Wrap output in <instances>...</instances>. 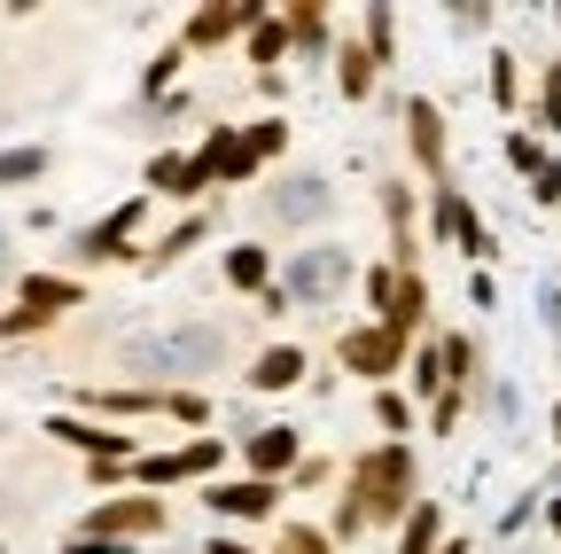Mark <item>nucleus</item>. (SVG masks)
Instances as JSON below:
<instances>
[{
    "mask_svg": "<svg viewBox=\"0 0 561 554\" xmlns=\"http://www.w3.org/2000/svg\"><path fill=\"white\" fill-rule=\"evenodd\" d=\"M421 500V476H413V445H367L351 461V493L335 508V539H359V531H398Z\"/></svg>",
    "mask_w": 561,
    "mask_h": 554,
    "instance_id": "obj_1",
    "label": "nucleus"
},
{
    "mask_svg": "<svg viewBox=\"0 0 561 554\" xmlns=\"http://www.w3.org/2000/svg\"><path fill=\"white\" fill-rule=\"evenodd\" d=\"M125 368L133 375H157V383H203L210 368H227V328L180 320V328H157V336H133L125 343Z\"/></svg>",
    "mask_w": 561,
    "mask_h": 554,
    "instance_id": "obj_2",
    "label": "nucleus"
},
{
    "mask_svg": "<svg viewBox=\"0 0 561 554\" xmlns=\"http://www.w3.org/2000/svg\"><path fill=\"white\" fill-rule=\"evenodd\" d=\"M405 343H413V336H398V328H382V320H359V328H343V336H335V360L359 375V383L382 391V383L405 368Z\"/></svg>",
    "mask_w": 561,
    "mask_h": 554,
    "instance_id": "obj_3",
    "label": "nucleus"
},
{
    "mask_svg": "<svg viewBox=\"0 0 561 554\" xmlns=\"http://www.w3.org/2000/svg\"><path fill=\"white\" fill-rule=\"evenodd\" d=\"M343 282H351V250H343V242H312V250H297L280 297H289V305H335Z\"/></svg>",
    "mask_w": 561,
    "mask_h": 554,
    "instance_id": "obj_4",
    "label": "nucleus"
},
{
    "mask_svg": "<svg viewBox=\"0 0 561 554\" xmlns=\"http://www.w3.org/2000/svg\"><path fill=\"white\" fill-rule=\"evenodd\" d=\"M157 531H164V500H157V493H125V500H102L79 539H117V546H133V539H157Z\"/></svg>",
    "mask_w": 561,
    "mask_h": 554,
    "instance_id": "obj_5",
    "label": "nucleus"
},
{
    "mask_svg": "<svg viewBox=\"0 0 561 554\" xmlns=\"http://www.w3.org/2000/svg\"><path fill=\"white\" fill-rule=\"evenodd\" d=\"M219 461H227V445H219V438H195V445H180V453H140V461H133V476H140V493H164V484L210 476Z\"/></svg>",
    "mask_w": 561,
    "mask_h": 554,
    "instance_id": "obj_6",
    "label": "nucleus"
},
{
    "mask_svg": "<svg viewBox=\"0 0 561 554\" xmlns=\"http://www.w3.org/2000/svg\"><path fill=\"white\" fill-rule=\"evenodd\" d=\"M250 24H257V0H210V9H195V16H187V32H180V55H210V47L242 39Z\"/></svg>",
    "mask_w": 561,
    "mask_h": 554,
    "instance_id": "obj_7",
    "label": "nucleus"
},
{
    "mask_svg": "<svg viewBox=\"0 0 561 554\" xmlns=\"http://www.w3.org/2000/svg\"><path fill=\"white\" fill-rule=\"evenodd\" d=\"M257 212H265L273 227H312V219L328 212V180H320V172H297V180H273V188L257 195Z\"/></svg>",
    "mask_w": 561,
    "mask_h": 554,
    "instance_id": "obj_8",
    "label": "nucleus"
},
{
    "mask_svg": "<svg viewBox=\"0 0 561 554\" xmlns=\"http://www.w3.org/2000/svg\"><path fill=\"white\" fill-rule=\"evenodd\" d=\"M242 461H250V476H257V484H280V476H297L305 438H297L289 422H265V430H250V438H242Z\"/></svg>",
    "mask_w": 561,
    "mask_h": 554,
    "instance_id": "obj_9",
    "label": "nucleus"
},
{
    "mask_svg": "<svg viewBox=\"0 0 561 554\" xmlns=\"http://www.w3.org/2000/svg\"><path fill=\"white\" fill-rule=\"evenodd\" d=\"M405 149H413L421 172L445 188V110H437L430 94H413V102H405Z\"/></svg>",
    "mask_w": 561,
    "mask_h": 554,
    "instance_id": "obj_10",
    "label": "nucleus"
},
{
    "mask_svg": "<svg viewBox=\"0 0 561 554\" xmlns=\"http://www.w3.org/2000/svg\"><path fill=\"white\" fill-rule=\"evenodd\" d=\"M210 516H227V523H265L280 508V484H257V476H227V484H210Z\"/></svg>",
    "mask_w": 561,
    "mask_h": 554,
    "instance_id": "obj_11",
    "label": "nucleus"
},
{
    "mask_svg": "<svg viewBox=\"0 0 561 554\" xmlns=\"http://www.w3.org/2000/svg\"><path fill=\"white\" fill-rule=\"evenodd\" d=\"M437 235H453V250H460V258H476V265H483L491 250H500V242L483 235V219H476V203H468V195H460L453 180L437 188Z\"/></svg>",
    "mask_w": 561,
    "mask_h": 554,
    "instance_id": "obj_12",
    "label": "nucleus"
},
{
    "mask_svg": "<svg viewBox=\"0 0 561 554\" xmlns=\"http://www.w3.org/2000/svg\"><path fill=\"white\" fill-rule=\"evenodd\" d=\"M47 438H62V445H79L87 461H140V445H133L125 430H102V422H79V414H55V422H47Z\"/></svg>",
    "mask_w": 561,
    "mask_h": 554,
    "instance_id": "obj_13",
    "label": "nucleus"
},
{
    "mask_svg": "<svg viewBox=\"0 0 561 554\" xmlns=\"http://www.w3.org/2000/svg\"><path fill=\"white\" fill-rule=\"evenodd\" d=\"M16 297H24L16 313H32L39 328H47V320H62L70 305H87V290L70 282V273H24V290H16Z\"/></svg>",
    "mask_w": 561,
    "mask_h": 554,
    "instance_id": "obj_14",
    "label": "nucleus"
},
{
    "mask_svg": "<svg viewBox=\"0 0 561 554\" xmlns=\"http://www.w3.org/2000/svg\"><path fill=\"white\" fill-rule=\"evenodd\" d=\"M133 235H140V195H133V203H117L110 219H94V227L79 235V258H125V250H133Z\"/></svg>",
    "mask_w": 561,
    "mask_h": 554,
    "instance_id": "obj_15",
    "label": "nucleus"
},
{
    "mask_svg": "<svg viewBox=\"0 0 561 554\" xmlns=\"http://www.w3.org/2000/svg\"><path fill=\"white\" fill-rule=\"evenodd\" d=\"M305 352H297V343H273V352H257V368H242L250 375V391H297L305 383Z\"/></svg>",
    "mask_w": 561,
    "mask_h": 554,
    "instance_id": "obj_16",
    "label": "nucleus"
},
{
    "mask_svg": "<svg viewBox=\"0 0 561 554\" xmlns=\"http://www.w3.org/2000/svg\"><path fill=\"white\" fill-rule=\"evenodd\" d=\"M421 320H430V282H421V265H398V297H390V313H382V328H398V336H413Z\"/></svg>",
    "mask_w": 561,
    "mask_h": 554,
    "instance_id": "obj_17",
    "label": "nucleus"
},
{
    "mask_svg": "<svg viewBox=\"0 0 561 554\" xmlns=\"http://www.w3.org/2000/svg\"><path fill=\"white\" fill-rule=\"evenodd\" d=\"M375 71H382V63L367 55V39H343V47H335V87H343V102H367V94H375Z\"/></svg>",
    "mask_w": 561,
    "mask_h": 554,
    "instance_id": "obj_18",
    "label": "nucleus"
},
{
    "mask_svg": "<svg viewBox=\"0 0 561 554\" xmlns=\"http://www.w3.org/2000/svg\"><path fill=\"white\" fill-rule=\"evenodd\" d=\"M437 546H445V508L413 500V516L398 523V554H437Z\"/></svg>",
    "mask_w": 561,
    "mask_h": 554,
    "instance_id": "obj_19",
    "label": "nucleus"
},
{
    "mask_svg": "<svg viewBox=\"0 0 561 554\" xmlns=\"http://www.w3.org/2000/svg\"><path fill=\"white\" fill-rule=\"evenodd\" d=\"M227 282H234L242 297H265V290H273V258H265V242H234V250H227Z\"/></svg>",
    "mask_w": 561,
    "mask_h": 554,
    "instance_id": "obj_20",
    "label": "nucleus"
},
{
    "mask_svg": "<svg viewBox=\"0 0 561 554\" xmlns=\"http://www.w3.org/2000/svg\"><path fill=\"white\" fill-rule=\"evenodd\" d=\"M280 24H289V55H328V9H320V0L280 9Z\"/></svg>",
    "mask_w": 561,
    "mask_h": 554,
    "instance_id": "obj_21",
    "label": "nucleus"
},
{
    "mask_svg": "<svg viewBox=\"0 0 561 554\" xmlns=\"http://www.w3.org/2000/svg\"><path fill=\"white\" fill-rule=\"evenodd\" d=\"M242 47H250V63H257V71H273V63L289 55V24H280L273 9H257V24L242 32Z\"/></svg>",
    "mask_w": 561,
    "mask_h": 554,
    "instance_id": "obj_22",
    "label": "nucleus"
},
{
    "mask_svg": "<svg viewBox=\"0 0 561 554\" xmlns=\"http://www.w3.org/2000/svg\"><path fill=\"white\" fill-rule=\"evenodd\" d=\"M149 188H164V195H203V172H195L180 149H164V157L149 165Z\"/></svg>",
    "mask_w": 561,
    "mask_h": 554,
    "instance_id": "obj_23",
    "label": "nucleus"
},
{
    "mask_svg": "<svg viewBox=\"0 0 561 554\" xmlns=\"http://www.w3.org/2000/svg\"><path fill=\"white\" fill-rule=\"evenodd\" d=\"M538 133H561V55H546V71H538V102H530Z\"/></svg>",
    "mask_w": 561,
    "mask_h": 554,
    "instance_id": "obj_24",
    "label": "nucleus"
},
{
    "mask_svg": "<svg viewBox=\"0 0 561 554\" xmlns=\"http://www.w3.org/2000/svg\"><path fill=\"white\" fill-rule=\"evenodd\" d=\"M359 39H367L375 63H390V47H398V9H382V0H375V9H359Z\"/></svg>",
    "mask_w": 561,
    "mask_h": 554,
    "instance_id": "obj_25",
    "label": "nucleus"
},
{
    "mask_svg": "<svg viewBox=\"0 0 561 554\" xmlns=\"http://www.w3.org/2000/svg\"><path fill=\"white\" fill-rule=\"evenodd\" d=\"M491 102H500L507 117L523 110V63H515L507 47H500V55H491Z\"/></svg>",
    "mask_w": 561,
    "mask_h": 554,
    "instance_id": "obj_26",
    "label": "nucleus"
},
{
    "mask_svg": "<svg viewBox=\"0 0 561 554\" xmlns=\"http://www.w3.org/2000/svg\"><path fill=\"white\" fill-rule=\"evenodd\" d=\"M437 352H445V391H468L476 383V343L468 336H437Z\"/></svg>",
    "mask_w": 561,
    "mask_h": 554,
    "instance_id": "obj_27",
    "label": "nucleus"
},
{
    "mask_svg": "<svg viewBox=\"0 0 561 554\" xmlns=\"http://www.w3.org/2000/svg\"><path fill=\"white\" fill-rule=\"evenodd\" d=\"M242 149H250V165L280 157V149H289V125H280V117H257V125H242Z\"/></svg>",
    "mask_w": 561,
    "mask_h": 554,
    "instance_id": "obj_28",
    "label": "nucleus"
},
{
    "mask_svg": "<svg viewBox=\"0 0 561 554\" xmlns=\"http://www.w3.org/2000/svg\"><path fill=\"white\" fill-rule=\"evenodd\" d=\"M375 430H390V445H405V430H413V406H405L390 383L375 391Z\"/></svg>",
    "mask_w": 561,
    "mask_h": 554,
    "instance_id": "obj_29",
    "label": "nucleus"
},
{
    "mask_svg": "<svg viewBox=\"0 0 561 554\" xmlns=\"http://www.w3.org/2000/svg\"><path fill=\"white\" fill-rule=\"evenodd\" d=\"M94 406L102 414H157V406H172V391H94Z\"/></svg>",
    "mask_w": 561,
    "mask_h": 554,
    "instance_id": "obj_30",
    "label": "nucleus"
},
{
    "mask_svg": "<svg viewBox=\"0 0 561 554\" xmlns=\"http://www.w3.org/2000/svg\"><path fill=\"white\" fill-rule=\"evenodd\" d=\"M405 368H413V391H421V398H437V391H445V352H437V336L421 343V352H413Z\"/></svg>",
    "mask_w": 561,
    "mask_h": 554,
    "instance_id": "obj_31",
    "label": "nucleus"
},
{
    "mask_svg": "<svg viewBox=\"0 0 561 554\" xmlns=\"http://www.w3.org/2000/svg\"><path fill=\"white\" fill-rule=\"evenodd\" d=\"M47 172V149H0V188H24Z\"/></svg>",
    "mask_w": 561,
    "mask_h": 554,
    "instance_id": "obj_32",
    "label": "nucleus"
},
{
    "mask_svg": "<svg viewBox=\"0 0 561 554\" xmlns=\"http://www.w3.org/2000/svg\"><path fill=\"white\" fill-rule=\"evenodd\" d=\"M507 165H515V172H530V180H538V172H546V165H553V157H546V142H538V133H523V125H515V133H507Z\"/></svg>",
    "mask_w": 561,
    "mask_h": 554,
    "instance_id": "obj_33",
    "label": "nucleus"
},
{
    "mask_svg": "<svg viewBox=\"0 0 561 554\" xmlns=\"http://www.w3.org/2000/svg\"><path fill=\"white\" fill-rule=\"evenodd\" d=\"M273 554H335V539H328L320 523H289V531L273 539Z\"/></svg>",
    "mask_w": 561,
    "mask_h": 554,
    "instance_id": "obj_34",
    "label": "nucleus"
},
{
    "mask_svg": "<svg viewBox=\"0 0 561 554\" xmlns=\"http://www.w3.org/2000/svg\"><path fill=\"white\" fill-rule=\"evenodd\" d=\"M195 242H203V219H180V227H172V235H164V242L149 250V265H172V258H187Z\"/></svg>",
    "mask_w": 561,
    "mask_h": 554,
    "instance_id": "obj_35",
    "label": "nucleus"
},
{
    "mask_svg": "<svg viewBox=\"0 0 561 554\" xmlns=\"http://www.w3.org/2000/svg\"><path fill=\"white\" fill-rule=\"evenodd\" d=\"M164 414H172V422H195V430H203V422H210V398H203V391H172Z\"/></svg>",
    "mask_w": 561,
    "mask_h": 554,
    "instance_id": "obj_36",
    "label": "nucleus"
},
{
    "mask_svg": "<svg viewBox=\"0 0 561 554\" xmlns=\"http://www.w3.org/2000/svg\"><path fill=\"white\" fill-rule=\"evenodd\" d=\"M390 297H398V265H375V273H367V305H375V320L390 313Z\"/></svg>",
    "mask_w": 561,
    "mask_h": 554,
    "instance_id": "obj_37",
    "label": "nucleus"
},
{
    "mask_svg": "<svg viewBox=\"0 0 561 554\" xmlns=\"http://www.w3.org/2000/svg\"><path fill=\"white\" fill-rule=\"evenodd\" d=\"M460 406H468V391H437V398H430V430H453Z\"/></svg>",
    "mask_w": 561,
    "mask_h": 554,
    "instance_id": "obj_38",
    "label": "nucleus"
},
{
    "mask_svg": "<svg viewBox=\"0 0 561 554\" xmlns=\"http://www.w3.org/2000/svg\"><path fill=\"white\" fill-rule=\"evenodd\" d=\"M530 195H538V203H546V212H553V203H561V157H553V165H546V172H538V180H530Z\"/></svg>",
    "mask_w": 561,
    "mask_h": 554,
    "instance_id": "obj_39",
    "label": "nucleus"
},
{
    "mask_svg": "<svg viewBox=\"0 0 561 554\" xmlns=\"http://www.w3.org/2000/svg\"><path fill=\"white\" fill-rule=\"evenodd\" d=\"M468 297H476V305H500V282H491V273L476 265V273H468Z\"/></svg>",
    "mask_w": 561,
    "mask_h": 554,
    "instance_id": "obj_40",
    "label": "nucleus"
},
{
    "mask_svg": "<svg viewBox=\"0 0 561 554\" xmlns=\"http://www.w3.org/2000/svg\"><path fill=\"white\" fill-rule=\"evenodd\" d=\"M453 24H460V32H483V24H491V9H483V0H468V9H453Z\"/></svg>",
    "mask_w": 561,
    "mask_h": 554,
    "instance_id": "obj_41",
    "label": "nucleus"
},
{
    "mask_svg": "<svg viewBox=\"0 0 561 554\" xmlns=\"http://www.w3.org/2000/svg\"><path fill=\"white\" fill-rule=\"evenodd\" d=\"M62 554H133V546H117V539H70Z\"/></svg>",
    "mask_w": 561,
    "mask_h": 554,
    "instance_id": "obj_42",
    "label": "nucleus"
},
{
    "mask_svg": "<svg viewBox=\"0 0 561 554\" xmlns=\"http://www.w3.org/2000/svg\"><path fill=\"white\" fill-rule=\"evenodd\" d=\"M203 554H257V546H242V539H227V531H219V539H203Z\"/></svg>",
    "mask_w": 561,
    "mask_h": 554,
    "instance_id": "obj_43",
    "label": "nucleus"
},
{
    "mask_svg": "<svg viewBox=\"0 0 561 554\" xmlns=\"http://www.w3.org/2000/svg\"><path fill=\"white\" fill-rule=\"evenodd\" d=\"M546 531H553V539H561V493H553V500H546Z\"/></svg>",
    "mask_w": 561,
    "mask_h": 554,
    "instance_id": "obj_44",
    "label": "nucleus"
},
{
    "mask_svg": "<svg viewBox=\"0 0 561 554\" xmlns=\"http://www.w3.org/2000/svg\"><path fill=\"white\" fill-rule=\"evenodd\" d=\"M437 554H476V546H468V539H445V546H437Z\"/></svg>",
    "mask_w": 561,
    "mask_h": 554,
    "instance_id": "obj_45",
    "label": "nucleus"
},
{
    "mask_svg": "<svg viewBox=\"0 0 561 554\" xmlns=\"http://www.w3.org/2000/svg\"><path fill=\"white\" fill-rule=\"evenodd\" d=\"M546 313H553V328H561V290H553V297H546Z\"/></svg>",
    "mask_w": 561,
    "mask_h": 554,
    "instance_id": "obj_46",
    "label": "nucleus"
},
{
    "mask_svg": "<svg viewBox=\"0 0 561 554\" xmlns=\"http://www.w3.org/2000/svg\"><path fill=\"white\" fill-rule=\"evenodd\" d=\"M0 273H9V227H0Z\"/></svg>",
    "mask_w": 561,
    "mask_h": 554,
    "instance_id": "obj_47",
    "label": "nucleus"
},
{
    "mask_svg": "<svg viewBox=\"0 0 561 554\" xmlns=\"http://www.w3.org/2000/svg\"><path fill=\"white\" fill-rule=\"evenodd\" d=\"M553 445H561V406H553Z\"/></svg>",
    "mask_w": 561,
    "mask_h": 554,
    "instance_id": "obj_48",
    "label": "nucleus"
},
{
    "mask_svg": "<svg viewBox=\"0 0 561 554\" xmlns=\"http://www.w3.org/2000/svg\"><path fill=\"white\" fill-rule=\"evenodd\" d=\"M0 554H9V546H0Z\"/></svg>",
    "mask_w": 561,
    "mask_h": 554,
    "instance_id": "obj_49",
    "label": "nucleus"
}]
</instances>
